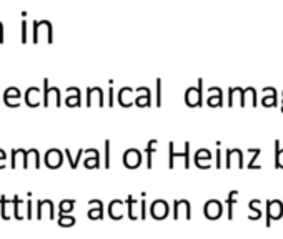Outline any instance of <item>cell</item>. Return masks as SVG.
<instances>
[{
  "instance_id": "cell-1",
  "label": "cell",
  "mask_w": 283,
  "mask_h": 239,
  "mask_svg": "<svg viewBox=\"0 0 283 239\" xmlns=\"http://www.w3.org/2000/svg\"><path fill=\"white\" fill-rule=\"evenodd\" d=\"M203 101V80L198 78V85L197 86H188L187 91H185V103L190 108L200 106Z\"/></svg>"
},
{
  "instance_id": "cell-2",
  "label": "cell",
  "mask_w": 283,
  "mask_h": 239,
  "mask_svg": "<svg viewBox=\"0 0 283 239\" xmlns=\"http://www.w3.org/2000/svg\"><path fill=\"white\" fill-rule=\"evenodd\" d=\"M283 216V203L280 199L266 201V227L271 226V219H281Z\"/></svg>"
},
{
  "instance_id": "cell-3",
  "label": "cell",
  "mask_w": 283,
  "mask_h": 239,
  "mask_svg": "<svg viewBox=\"0 0 283 239\" xmlns=\"http://www.w3.org/2000/svg\"><path fill=\"white\" fill-rule=\"evenodd\" d=\"M173 141H170L168 143V148H170V160H168V168L170 170H173V166H175V158H185L183 160V168H188L190 166V143L188 141H185V150H183V153H177L175 150H173Z\"/></svg>"
},
{
  "instance_id": "cell-4",
  "label": "cell",
  "mask_w": 283,
  "mask_h": 239,
  "mask_svg": "<svg viewBox=\"0 0 283 239\" xmlns=\"http://www.w3.org/2000/svg\"><path fill=\"white\" fill-rule=\"evenodd\" d=\"M173 218L175 219H190L192 218V214H190V211H192V208H190V203L187 199H178L175 201V204H173Z\"/></svg>"
},
{
  "instance_id": "cell-5",
  "label": "cell",
  "mask_w": 283,
  "mask_h": 239,
  "mask_svg": "<svg viewBox=\"0 0 283 239\" xmlns=\"http://www.w3.org/2000/svg\"><path fill=\"white\" fill-rule=\"evenodd\" d=\"M227 168H243V153L242 150L238 148H232L227 150Z\"/></svg>"
},
{
  "instance_id": "cell-6",
  "label": "cell",
  "mask_w": 283,
  "mask_h": 239,
  "mask_svg": "<svg viewBox=\"0 0 283 239\" xmlns=\"http://www.w3.org/2000/svg\"><path fill=\"white\" fill-rule=\"evenodd\" d=\"M203 213H205V216L208 219H219L220 216H222V213H223V209H222V204L219 203V201L217 199H210L208 203L205 204V208H203Z\"/></svg>"
},
{
  "instance_id": "cell-7",
  "label": "cell",
  "mask_w": 283,
  "mask_h": 239,
  "mask_svg": "<svg viewBox=\"0 0 283 239\" xmlns=\"http://www.w3.org/2000/svg\"><path fill=\"white\" fill-rule=\"evenodd\" d=\"M123 163H125V166L130 168V170H135V168H138L142 165V155H140V151L138 150H128V151H125V155H123Z\"/></svg>"
},
{
  "instance_id": "cell-8",
  "label": "cell",
  "mask_w": 283,
  "mask_h": 239,
  "mask_svg": "<svg viewBox=\"0 0 283 239\" xmlns=\"http://www.w3.org/2000/svg\"><path fill=\"white\" fill-rule=\"evenodd\" d=\"M137 91L132 90L130 86H125V88H120V91H118V103H120L122 106L128 108L132 106V103L137 100Z\"/></svg>"
},
{
  "instance_id": "cell-9",
  "label": "cell",
  "mask_w": 283,
  "mask_h": 239,
  "mask_svg": "<svg viewBox=\"0 0 283 239\" xmlns=\"http://www.w3.org/2000/svg\"><path fill=\"white\" fill-rule=\"evenodd\" d=\"M150 213H152V216H154L155 219H165L168 216L167 201H163V199L154 201V204H152V208H150Z\"/></svg>"
},
{
  "instance_id": "cell-10",
  "label": "cell",
  "mask_w": 283,
  "mask_h": 239,
  "mask_svg": "<svg viewBox=\"0 0 283 239\" xmlns=\"http://www.w3.org/2000/svg\"><path fill=\"white\" fill-rule=\"evenodd\" d=\"M97 100V105L103 106V91L99 86L95 88H87V106H94V101Z\"/></svg>"
},
{
  "instance_id": "cell-11",
  "label": "cell",
  "mask_w": 283,
  "mask_h": 239,
  "mask_svg": "<svg viewBox=\"0 0 283 239\" xmlns=\"http://www.w3.org/2000/svg\"><path fill=\"white\" fill-rule=\"evenodd\" d=\"M137 100H135V103H137V106L140 108H144V106H150V103H152V93H150V90H149V86H138L137 90Z\"/></svg>"
},
{
  "instance_id": "cell-12",
  "label": "cell",
  "mask_w": 283,
  "mask_h": 239,
  "mask_svg": "<svg viewBox=\"0 0 283 239\" xmlns=\"http://www.w3.org/2000/svg\"><path fill=\"white\" fill-rule=\"evenodd\" d=\"M211 155L208 150H198L197 155H195V165H197L198 168H202V170H208V168L211 166Z\"/></svg>"
},
{
  "instance_id": "cell-13",
  "label": "cell",
  "mask_w": 283,
  "mask_h": 239,
  "mask_svg": "<svg viewBox=\"0 0 283 239\" xmlns=\"http://www.w3.org/2000/svg\"><path fill=\"white\" fill-rule=\"evenodd\" d=\"M242 106H257V90H255L253 86L243 88Z\"/></svg>"
},
{
  "instance_id": "cell-14",
  "label": "cell",
  "mask_w": 283,
  "mask_h": 239,
  "mask_svg": "<svg viewBox=\"0 0 283 239\" xmlns=\"http://www.w3.org/2000/svg\"><path fill=\"white\" fill-rule=\"evenodd\" d=\"M108 214L112 219H122L123 218V201L122 199H113L108 204Z\"/></svg>"
},
{
  "instance_id": "cell-15",
  "label": "cell",
  "mask_w": 283,
  "mask_h": 239,
  "mask_svg": "<svg viewBox=\"0 0 283 239\" xmlns=\"http://www.w3.org/2000/svg\"><path fill=\"white\" fill-rule=\"evenodd\" d=\"M45 163L50 168H58L62 165V153L58 150H50L45 156Z\"/></svg>"
},
{
  "instance_id": "cell-16",
  "label": "cell",
  "mask_w": 283,
  "mask_h": 239,
  "mask_svg": "<svg viewBox=\"0 0 283 239\" xmlns=\"http://www.w3.org/2000/svg\"><path fill=\"white\" fill-rule=\"evenodd\" d=\"M242 95H243L242 86H232V88H228V105L233 106L235 105V98H238L240 100V106H242Z\"/></svg>"
},
{
  "instance_id": "cell-17",
  "label": "cell",
  "mask_w": 283,
  "mask_h": 239,
  "mask_svg": "<svg viewBox=\"0 0 283 239\" xmlns=\"http://www.w3.org/2000/svg\"><path fill=\"white\" fill-rule=\"evenodd\" d=\"M157 145H159V141H157V140H150L149 145H147V148H145V153H147V166H149V168L154 166V153L157 151Z\"/></svg>"
},
{
  "instance_id": "cell-18",
  "label": "cell",
  "mask_w": 283,
  "mask_h": 239,
  "mask_svg": "<svg viewBox=\"0 0 283 239\" xmlns=\"http://www.w3.org/2000/svg\"><path fill=\"white\" fill-rule=\"evenodd\" d=\"M275 170H283V148L280 140H275Z\"/></svg>"
},
{
  "instance_id": "cell-19",
  "label": "cell",
  "mask_w": 283,
  "mask_h": 239,
  "mask_svg": "<svg viewBox=\"0 0 283 239\" xmlns=\"http://www.w3.org/2000/svg\"><path fill=\"white\" fill-rule=\"evenodd\" d=\"M250 153H252L253 156H252V160H250V163H248V170H262V165H257V160H258V156H260V153H262V150L260 148H250L248 150Z\"/></svg>"
},
{
  "instance_id": "cell-20",
  "label": "cell",
  "mask_w": 283,
  "mask_h": 239,
  "mask_svg": "<svg viewBox=\"0 0 283 239\" xmlns=\"http://www.w3.org/2000/svg\"><path fill=\"white\" fill-rule=\"evenodd\" d=\"M238 198V191H232L230 194H228L227 198V204H228V219H233V206H235L237 199Z\"/></svg>"
},
{
  "instance_id": "cell-21",
  "label": "cell",
  "mask_w": 283,
  "mask_h": 239,
  "mask_svg": "<svg viewBox=\"0 0 283 239\" xmlns=\"http://www.w3.org/2000/svg\"><path fill=\"white\" fill-rule=\"evenodd\" d=\"M85 166L87 168H99L100 166V155H99V151L92 155L90 158L85 160Z\"/></svg>"
},
{
  "instance_id": "cell-22",
  "label": "cell",
  "mask_w": 283,
  "mask_h": 239,
  "mask_svg": "<svg viewBox=\"0 0 283 239\" xmlns=\"http://www.w3.org/2000/svg\"><path fill=\"white\" fill-rule=\"evenodd\" d=\"M74 204H75L74 199H65V201H62V203H60V216L68 214L70 211H72Z\"/></svg>"
},
{
  "instance_id": "cell-23",
  "label": "cell",
  "mask_w": 283,
  "mask_h": 239,
  "mask_svg": "<svg viewBox=\"0 0 283 239\" xmlns=\"http://www.w3.org/2000/svg\"><path fill=\"white\" fill-rule=\"evenodd\" d=\"M222 98H223L222 95H210L208 100H206V103H208V106H211V108H220L222 103H223Z\"/></svg>"
},
{
  "instance_id": "cell-24",
  "label": "cell",
  "mask_w": 283,
  "mask_h": 239,
  "mask_svg": "<svg viewBox=\"0 0 283 239\" xmlns=\"http://www.w3.org/2000/svg\"><path fill=\"white\" fill-rule=\"evenodd\" d=\"M262 105L265 108H273V106H276V96H273V95H265L263 100H262Z\"/></svg>"
},
{
  "instance_id": "cell-25",
  "label": "cell",
  "mask_w": 283,
  "mask_h": 239,
  "mask_svg": "<svg viewBox=\"0 0 283 239\" xmlns=\"http://www.w3.org/2000/svg\"><path fill=\"white\" fill-rule=\"evenodd\" d=\"M58 224H60V226H63V227L74 226V224H75V219L72 218V216H67V214H63V216H60V219H58Z\"/></svg>"
},
{
  "instance_id": "cell-26",
  "label": "cell",
  "mask_w": 283,
  "mask_h": 239,
  "mask_svg": "<svg viewBox=\"0 0 283 239\" xmlns=\"http://www.w3.org/2000/svg\"><path fill=\"white\" fill-rule=\"evenodd\" d=\"M89 218H90V219H102V218H103L102 206H99V208H97V209L92 208V209L89 211Z\"/></svg>"
},
{
  "instance_id": "cell-27",
  "label": "cell",
  "mask_w": 283,
  "mask_h": 239,
  "mask_svg": "<svg viewBox=\"0 0 283 239\" xmlns=\"http://www.w3.org/2000/svg\"><path fill=\"white\" fill-rule=\"evenodd\" d=\"M12 96H15V98H19V96H20L17 88H10V90L5 91V103H7L9 106H10V98H12Z\"/></svg>"
},
{
  "instance_id": "cell-28",
  "label": "cell",
  "mask_w": 283,
  "mask_h": 239,
  "mask_svg": "<svg viewBox=\"0 0 283 239\" xmlns=\"http://www.w3.org/2000/svg\"><path fill=\"white\" fill-rule=\"evenodd\" d=\"M135 201H137V199H133V196H128V198H127V203H128V216H130V219H137V218H138V216L133 213V203H135Z\"/></svg>"
},
{
  "instance_id": "cell-29",
  "label": "cell",
  "mask_w": 283,
  "mask_h": 239,
  "mask_svg": "<svg viewBox=\"0 0 283 239\" xmlns=\"http://www.w3.org/2000/svg\"><path fill=\"white\" fill-rule=\"evenodd\" d=\"M157 106H162V80L157 78Z\"/></svg>"
},
{
  "instance_id": "cell-30",
  "label": "cell",
  "mask_w": 283,
  "mask_h": 239,
  "mask_svg": "<svg viewBox=\"0 0 283 239\" xmlns=\"http://www.w3.org/2000/svg\"><path fill=\"white\" fill-rule=\"evenodd\" d=\"M105 168H110V141H105Z\"/></svg>"
},
{
  "instance_id": "cell-31",
  "label": "cell",
  "mask_w": 283,
  "mask_h": 239,
  "mask_svg": "<svg viewBox=\"0 0 283 239\" xmlns=\"http://www.w3.org/2000/svg\"><path fill=\"white\" fill-rule=\"evenodd\" d=\"M250 209L255 211V214H250V219H255V221H258L260 219V216H262V211H260L258 208H255V204L250 201Z\"/></svg>"
},
{
  "instance_id": "cell-32",
  "label": "cell",
  "mask_w": 283,
  "mask_h": 239,
  "mask_svg": "<svg viewBox=\"0 0 283 239\" xmlns=\"http://www.w3.org/2000/svg\"><path fill=\"white\" fill-rule=\"evenodd\" d=\"M147 216V208H145V199H140V218L145 219Z\"/></svg>"
},
{
  "instance_id": "cell-33",
  "label": "cell",
  "mask_w": 283,
  "mask_h": 239,
  "mask_svg": "<svg viewBox=\"0 0 283 239\" xmlns=\"http://www.w3.org/2000/svg\"><path fill=\"white\" fill-rule=\"evenodd\" d=\"M208 93H210V95H222V96H223L222 90L219 88V86H217V88H215V86H211V88H208Z\"/></svg>"
},
{
  "instance_id": "cell-34",
  "label": "cell",
  "mask_w": 283,
  "mask_h": 239,
  "mask_svg": "<svg viewBox=\"0 0 283 239\" xmlns=\"http://www.w3.org/2000/svg\"><path fill=\"white\" fill-rule=\"evenodd\" d=\"M25 27H27V22L24 20V22H22V42H27L25 39H27V37H25V34H27V29H25Z\"/></svg>"
},
{
  "instance_id": "cell-35",
  "label": "cell",
  "mask_w": 283,
  "mask_h": 239,
  "mask_svg": "<svg viewBox=\"0 0 283 239\" xmlns=\"http://www.w3.org/2000/svg\"><path fill=\"white\" fill-rule=\"evenodd\" d=\"M263 93L265 95H273V96H276V90L270 86V88H263Z\"/></svg>"
},
{
  "instance_id": "cell-36",
  "label": "cell",
  "mask_w": 283,
  "mask_h": 239,
  "mask_svg": "<svg viewBox=\"0 0 283 239\" xmlns=\"http://www.w3.org/2000/svg\"><path fill=\"white\" fill-rule=\"evenodd\" d=\"M108 106H113V88L108 90Z\"/></svg>"
},
{
  "instance_id": "cell-37",
  "label": "cell",
  "mask_w": 283,
  "mask_h": 239,
  "mask_svg": "<svg viewBox=\"0 0 283 239\" xmlns=\"http://www.w3.org/2000/svg\"><path fill=\"white\" fill-rule=\"evenodd\" d=\"M222 151L217 150V168H222Z\"/></svg>"
},
{
  "instance_id": "cell-38",
  "label": "cell",
  "mask_w": 283,
  "mask_h": 239,
  "mask_svg": "<svg viewBox=\"0 0 283 239\" xmlns=\"http://www.w3.org/2000/svg\"><path fill=\"white\" fill-rule=\"evenodd\" d=\"M281 111H283V105H281Z\"/></svg>"
},
{
  "instance_id": "cell-39",
  "label": "cell",
  "mask_w": 283,
  "mask_h": 239,
  "mask_svg": "<svg viewBox=\"0 0 283 239\" xmlns=\"http://www.w3.org/2000/svg\"><path fill=\"white\" fill-rule=\"evenodd\" d=\"M281 98H283V95H281Z\"/></svg>"
}]
</instances>
